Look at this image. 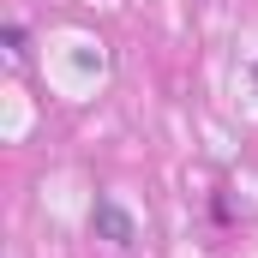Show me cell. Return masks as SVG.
<instances>
[{
    "instance_id": "obj_1",
    "label": "cell",
    "mask_w": 258,
    "mask_h": 258,
    "mask_svg": "<svg viewBox=\"0 0 258 258\" xmlns=\"http://www.w3.org/2000/svg\"><path fill=\"white\" fill-rule=\"evenodd\" d=\"M96 222H102V228H108V234H114L120 246H132V222L120 216V210H108V204H102V210H96Z\"/></svg>"
}]
</instances>
